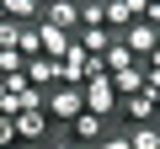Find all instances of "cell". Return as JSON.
Instances as JSON below:
<instances>
[{
	"label": "cell",
	"mask_w": 160,
	"mask_h": 149,
	"mask_svg": "<svg viewBox=\"0 0 160 149\" xmlns=\"http://www.w3.org/2000/svg\"><path fill=\"white\" fill-rule=\"evenodd\" d=\"M43 112H48V123H75L80 112H86V96H80V85H53V91L43 96Z\"/></svg>",
	"instance_id": "cell-1"
},
{
	"label": "cell",
	"mask_w": 160,
	"mask_h": 149,
	"mask_svg": "<svg viewBox=\"0 0 160 149\" xmlns=\"http://www.w3.org/2000/svg\"><path fill=\"white\" fill-rule=\"evenodd\" d=\"M80 96H86V112H91V117L118 123V91H112L107 74H102V80H86V85H80Z\"/></svg>",
	"instance_id": "cell-2"
},
{
	"label": "cell",
	"mask_w": 160,
	"mask_h": 149,
	"mask_svg": "<svg viewBox=\"0 0 160 149\" xmlns=\"http://www.w3.org/2000/svg\"><path fill=\"white\" fill-rule=\"evenodd\" d=\"M118 43H123V48H128V53H133V59L144 64V59H149V53L160 48V32H155L149 22H133V27H128V32H123Z\"/></svg>",
	"instance_id": "cell-3"
},
{
	"label": "cell",
	"mask_w": 160,
	"mask_h": 149,
	"mask_svg": "<svg viewBox=\"0 0 160 149\" xmlns=\"http://www.w3.org/2000/svg\"><path fill=\"white\" fill-rule=\"evenodd\" d=\"M16 123V144H48V112L43 107H32V112H22V117H11Z\"/></svg>",
	"instance_id": "cell-4"
},
{
	"label": "cell",
	"mask_w": 160,
	"mask_h": 149,
	"mask_svg": "<svg viewBox=\"0 0 160 149\" xmlns=\"http://www.w3.org/2000/svg\"><path fill=\"white\" fill-rule=\"evenodd\" d=\"M43 22L75 37V32H80V6H75V0H48V6H43Z\"/></svg>",
	"instance_id": "cell-5"
},
{
	"label": "cell",
	"mask_w": 160,
	"mask_h": 149,
	"mask_svg": "<svg viewBox=\"0 0 160 149\" xmlns=\"http://www.w3.org/2000/svg\"><path fill=\"white\" fill-rule=\"evenodd\" d=\"M38 48H43V59H53V64H59V59L75 48V37H69V32H59V27H48V22H38Z\"/></svg>",
	"instance_id": "cell-6"
},
{
	"label": "cell",
	"mask_w": 160,
	"mask_h": 149,
	"mask_svg": "<svg viewBox=\"0 0 160 149\" xmlns=\"http://www.w3.org/2000/svg\"><path fill=\"white\" fill-rule=\"evenodd\" d=\"M107 80H112V91H118V101H128V96H139V91H144V64L133 59L128 69H118V74H107Z\"/></svg>",
	"instance_id": "cell-7"
},
{
	"label": "cell",
	"mask_w": 160,
	"mask_h": 149,
	"mask_svg": "<svg viewBox=\"0 0 160 149\" xmlns=\"http://www.w3.org/2000/svg\"><path fill=\"white\" fill-rule=\"evenodd\" d=\"M118 112L139 128V123H160V112H155V101H149V91H139V96H128V101H118Z\"/></svg>",
	"instance_id": "cell-8"
},
{
	"label": "cell",
	"mask_w": 160,
	"mask_h": 149,
	"mask_svg": "<svg viewBox=\"0 0 160 149\" xmlns=\"http://www.w3.org/2000/svg\"><path fill=\"white\" fill-rule=\"evenodd\" d=\"M27 85L53 91V85H59V64H53V59H43V53H38V59H27Z\"/></svg>",
	"instance_id": "cell-9"
},
{
	"label": "cell",
	"mask_w": 160,
	"mask_h": 149,
	"mask_svg": "<svg viewBox=\"0 0 160 149\" xmlns=\"http://www.w3.org/2000/svg\"><path fill=\"white\" fill-rule=\"evenodd\" d=\"M69 133H75V144H80V149H91V144L107 133V123H102V117H91V112H80V117L69 123Z\"/></svg>",
	"instance_id": "cell-10"
},
{
	"label": "cell",
	"mask_w": 160,
	"mask_h": 149,
	"mask_svg": "<svg viewBox=\"0 0 160 149\" xmlns=\"http://www.w3.org/2000/svg\"><path fill=\"white\" fill-rule=\"evenodd\" d=\"M75 43L96 59V53H107V48H112V32H107V27H80V32H75Z\"/></svg>",
	"instance_id": "cell-11"
},
{
	"label": "cell",
	"mask_w": 160,
	"mask_h": 149,
	"mask_svg": "<svg viewBox=\"0 0 160 149\" xmlns=\"http://www.w3.org/2000/svg\"><path fill=\"white\" fill-rule=\"evenodd\" d=\"M102 11H107V32H112V37H123V32L133 27V11L123 6V0H102Z\"/></svg>",
	"instance_id": "cell-12"
},
{
	"label": "cell",
	"mask_w": 160,
	"mask_h": 149,
	"mask_svg": "<svg viewBox=\"0 0 160 149\" xmlns=\"http://www.w3.org/2000/svg\"><path fill=\"white\" fill-rule=\"evenodd\" d=\"M123 138H128V149H160V123H139Z\"/></svg>",
	"instance_id": "cell-13"
},
{
	"label": "cell",
	"mask_w": 160,
	"mask_h": 149,
	"mask_svg": "<svg viewBox=\"0 0 160 149\" xmlns=\"http://www.w3.org/2000/svg\"><path fill=\"white\" fill-rule=\"evenodd\" d=\"M0 6H6V16L22 27V22H32V16H43V6L38 0H0Z\"/></svg>",
	"instance_id": "cell-14"
},
{
	"label": "cell",
	"mask_w": 160,
	"mask_h": 149,
	"mask_svg": "<svg viewBox=\"0 0 160 149\" xmlns=\"http://www.w3.org/2000/svg\"><path fill=\"white\" fill-rule=\"evenodd\" d=\"M102 64H107V74H118V69H128V64H133V53H128V48H123V43L112 37V48L102 53Z\"/></svg>",
	"instance_id": "cell-15"
},
{
	"label": "cell",
	"mask_w": 160,
	"mask_h": 149,
	"mask_svg": "<svg viewBox=\"0 0 160 149\" xmlns=\"http://www.w3.org/2000/svg\"><path fill=\"white\" fill-rule=\"evenodd\" d=\"M80 27H107V11H102V0H80Z\"/></svg>",
	"instance_id": "cell-16"
},
{
	"label": "cell",
	"mask_w": 160,
	"mask_h": 149,
	"mask_svg": "<svg viewBox=\"0 0 160 149\" xmlns=\"http://www.w3.org/2000/svg\"><path fill=\"white\" fill-rule=\"evenodd\" d=\"M6 74H27V59L16 48H0V80H6Z\"/></svg>",
	"instance_id": "cell-17"
},
{
	"label": "cell",
	"mask_w": 160,
	"mask_h": 149,
	"mask_svg": "<svg viewBox=\"0 0 160 149\" xmlns=\"http://www.w3.org/2000/svg\"><path fill=\"white\" fill-rule=\"evenodd\" d=\"M0 149H16V123L0 117Z\"/></svg>",
	"instance_id": "cell-18"
},
{
	"label": "cell",
	"mask_w": 160,
	"mask_h": 149,
	"mask_svg": "<svg viewBox=\"0 0 160 149\" xmlns=\"http://www.w3.org/2000/svg\"><path fill=\"white\" fill-rule=\"evenodd\" d=\"M91 149H128V138H123V133H102Z\"/></svg>",
	"instance_id": "cell-19"
},
{
	"label": "cell",
	"mask_w": 160,
	"mask_h": 149,
	"mask_svg": "<svg viewBox=\"0 0 160 149\" xmlns=\"http://www.w3.org/2000/svg\"><path fill=\"white\" fill-rule=\"evenodd\" d=\"M43 149H80V144H75V138H48Z\"/></svg>",
	"instance_id": "cell-20"
},
{
	"label": "cell",
	"mask_w": 160,
	"mask_h": 149,
	"mask_svg": "<svg viewBox=\"0 0 160 149\" xmlns=\"http://www.w3.org/2000/svg\"><path fill=\"white\" fill-rule=\"evenodd\" d=\"M123 6H128V11H133V22H139V16H144V6H149V0H123Z\"/></svg>",
	"instance_id": "cell-21"
},
{
	"label": "cell",
	"mask_w": 160,
	"mask_h": 149,
	"mask_svg": "<svg viewBox=\"0 0 160 149\" xmlns=\"http://www.w3.org/2000/svg\"><path fill=\"white\" fill-rule=\"evenodd\" d=\"M144 69H149V74H160V48H155V53L144 59Z\"/></svg>",
	"instance_id": "cell-22"
},
{
	"label": "cell",
	"mask_w": 160,
	"mask_h": 149,
	"mask_svg": "<svg viewBox=\"0 0 160 149\" xmlns=\"http://www.w3.org/2000/svg\"><path fill=\"white\" fill-rule=\"evenodd\" d=\"M155 6H160V0H155Z\"/></svg>",
	"instance_id": "cell-23"
}]
</instances>
